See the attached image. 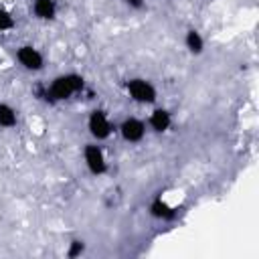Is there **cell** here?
<instances>
[{"label":"cell","mask_w":259,"mask_h":259,"mask_svg":"<svg viewBox=\"0 0 259 259\" xmlns=\"http://www.w3.org/2000/svg\"><path fill=\"white\" fill-rule=\"evenodd\" d=\"M85 87V79L77 73H65L53 79L51 87H49V97L53 101H65L69 97H73L75 93L83 91Z\"/></svg>","instance_id":"obj_1"},{"label":"cell","mask_w":259,"mask_h":259,"mask_svg":"<svg viewBox=\"0 0 259 259\" xmlns=\"http://www.w3.org/2000/svg\"><path fill=\"white\" fill-rule=\"evenodd\" d=\"M125 89H127V95L136 101V103H142V105H150L156 101L158 97V91L156 87L148 81V79H142V77H134L125 83Z\"/></svg>","instance_id":"obj_2"},{"label":"cell","mask_w":259,"mask_h":259,"mask_svg":"<svg viewBox=\"0 0 259 259\" xmlns=\"http://www.w3.org/2000/svg\"><path fill=\"white\" fill-rule=\"evenodd\" d=\"M87 130H89V134H91L97 142H101V140H107V138L111 136L113 125H111V121H109V117H107L105 111L93 109V111L89 113V117H87Z\"/></svg>","instance_id":"obj_3"},{"label":"cell","mask_w":259,"mask_h":259,"mask_svg":"<svg viewBox=\"0 0 259 259\" xmlns=\"http://www.w3.org/2000/svg\"><path fill=\"white\" fill-rule=\"evenodd\" d=\"M83 160H85L87 170L93 176H101V174L107 172V158H105L103 150L97 144H87L83 148Z\"/></svg>","instance_id":"obj_4"},{"label":"cell","mask_w":259,"mask_h":259,"mask_svg":"<svg viewBox=\"0 0 259 259\" xmlns=\"http://www.w3.org/2000/svg\"><path fill=\"white\" fill-rule=\"evenodd\" d=\"M16 59H18V63H20L26 71H40L42 65H45V59H42L40 51L34 49L32 45H22V47H18Z\"/></svg>","instance_id":"obj_5"},{"label":"cell","mask_w":259,"mask_h":259,"mask_svg":"<svg viewBox=\"0 0 259 259\" xmlns=\"http://www.w3.org/2000/svg\"><path fill=\"white\" fill-rule=\"evenodd\" d=\"M119 134L125 142L130 144H138L144 140L146 136V123L138 117H125L121 123H119Z\"/></svg>","instance_id":"obj_6"},{"label":"cell","mask_w":259,"mask_h":259,"mask_svg":"<svg viewBox=\"0 0 259 259\" xmlns=\"http://www.w3.org/2000/svg\"><path fill=\"white\" fill-rule=\"evenodd\" d=\"M148 125H150L156 134H164V132H168L170 125H172V115H170V111L164 109V107H156V109L150 113Z\"/></svg>","instance_id":"obj_7"},{"label":"cell","mask_w":259,"mask_h":259,"mask_svg":"<svg viewBox=\"0 0 259 259\" xmlns=\"http://www.w3.org/2000/svg\"><path fill=\"white\" fill-rule=\"evenodd\" d=\"M148 210H150V214L154 219H160V221H172V219H176V208L172 204H168V200H164L162 196H156L150 202Z\"/></svg>","instance_id":"obj_8"},{"label":"cell","mask_w":259,"mask_h":259,"mask_svg":"<svg viewBox=\"0 0 259 259\" xmlns=\"http://www.w3.org/2000/svg\"><path fill=\"white\" fill-rule=\"evenodd\" d=\"M32 12L38 20H53L57 16V2L55 0H34Z\"/></svg>","instance_id":"obj_9"},{"label":"cell","mask_w":259,"mask_h":259,"mask_svg":"<svg viewBox=\"0 0 259 259\" xmlns=\"http://www.w3.org/2000/svg\"><path fill=\"white\" fill-rule=\"evenodd\" d=\"M184 45H186L188 53H192V55H200V53L204 51V38H202V34H200L198 30H194V28H190V30L184 34Z\"/></svg>","instance_id":"obj_10"},{"label":"cell","mask_w":259,"mask_h":259,"mask_svg":"<svg viewBox=\"0 0 259 259\" xmlns=\"http://www.w3.org/2000/svg\"><path fill=\"white\" fill-rule=\"evenodd\" d=\"M18 121L16 109L10 107L8 103H0V127H14Z\"/></svg>","instance_id":"obj_11"},{"label":"cell","mask_w":259,"mask_h":259,"mask_svg":"<svg viewBox=\"0 0 259 259\" xmlns=\"http://www.w3.org/2000/svg\"><path fill=\"white\" fill-rule=\"evenodd\" d=\"M12 26H14V18H12V14H10L8 10H4V8H0V34L6 32V30H10Z\"/></svg>","instance_id":"obj_12"},{"label":"cell","mask_w":259,"mask_h":259,"mask_svg":"<svg viewBox=\"0 0 259 259\" xmlns=\"http://www.w3.org/2000/svg\"><path fill=\"white\" fill-rule=\"evenodd\" d=\"M85 251V241H81V239H75V241H71L69 243V249H67V257H79L81 253Z\"/></svg>","instance_id":"obj_13"},{"label":"cell","mask_w":259,"mask_h":259,"mask_svg":"<svg viewBox=\"0 0 259 259\" xmlns=\"http://www.w3.org/2000/svg\"><path fill=\"white\" fill-rule=\"evenodd\" d=\"M121 2H123V4H127L130 8H136V10L144 8V4H146L144 0H121Z\"/></svg>","instance_id":"obj_14"}]
</instances>
